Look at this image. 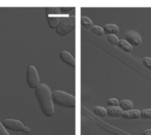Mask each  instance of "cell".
I'll list each match as a JSON object with an SVG mask.
<instances>
[{
    "label": "cell",
    "instance_id": "cell-16",
    "mask_svg": "<svg viewBox=\"0 0 151 135\" xmlns=\"http://www.w3.org/2000/svg\"><path fill=\"white\" fill-rule=\"evenodd\" d=\"M93 113L95 114L97 117H104L105 116L107 115V109H105L103 107H95L93 109Z\"/></svg>",
    "mask_w": 151,
    "mask_h": 135
},
{
    "label": "cell",
    "instance_id": "cell-12",
    "mask_svg": "<svg viewBox=\"0 0 151 135\" xmlns=\"http://www.w3.org/2000/svg\"><path fill=\"white\" fill-rule=\"evenodd\" d=\"M119 107L125 112V111L132 110L133 108V103H132L131 101H129V100H124V101H122L121 103H119Z\"/></svg>",
    "mask_w": 151,
    "mask_h": 135
},
{
    "label": "cell",
    "instance_id": "cell-9",
    "mask_svg": "<svg viewBox=\"0 0 151 135\" xmlns=\"http://www.w3.org/2000/svg\"><path fill=\"white\" fill-rule=\"evenodd\" d=\"M122 117L124 119H137L141 117V111L137 110V109L125 111V112H123Z\"/></svg>",
    "mask_w": 151,
    "mask_h": 135
},
{
    "label": "cell",
    "instance_id": "cell-11",
    "mask_svg": "<svg viewBox=\"0 0 151 135\" xmlns=\"http://www.w3.org/2000/svg\"><path fill=\"white\" fill-rule=\"evenodd\" d=\"M103 30H104V34H107V35H110V34H117L119 31L118 27L116 26V25L113 24H109V25H106V26L103 27Z\"/></svg>",
    "mask_w": 151,
    "mask_h": 135
},
{
    "label": "cell",
    "instance_id": "cell-13",
    "mask_svg": "<svg viewBox=\"0 0 151 135\" xmlns=\"http://www.w3.org/2000/svg\"><path fill=\"white\" fill-rule=\"evenodd\" d=\"M117 46H118V48L120 49V50H122V51H125V52L130 53L132 51V46L129 44L126 41H124V40L119 41Z\"/></svg>",
    "mask_w": 151,
    "mask_h": 135
},
{
    "label": "cell",
    "instance_id": "cell-5",
    "mask_svg": "<svg viewBox=\"0 0 151 135\" xmlns=\"http://www.w3.org/2000/svg\"><path fill=\"white\" fill-rule=\"evenodd\" d=\"M3 125L6 129H10L11 131L19 132V131H23L24 129V125L19 120L16 119H4L3 120Z\"/></svg>",
    "mask_w": 151,
    "mask_h": 135
},
{
    "label": "cell",
    "instance_id": "cell-25",
    "mask_svg": "<svg viewBox=\"0 0 151 135\" xmlns=\"http://www.w3.org/2000/svg\"><path fill=\"white\" fill-rule=\"evenodd\" d=\"M142 135H151V129L146 130L145 132H143V134Z\"/></svg>",
    "mask_w": 151,
    "mask_h": 135
},
{
    "label": "cell",
    "instance_id": "cell-19",
    "mask_svg": "<svg viewBox=\"0 0 151 135\" xmlns=\"http://www.w3.org/2000/svg\"><path fill=\"white\" fill-rule=\"evenodd\" d=\"M141 117L142 119H151V109H143L141 111Z\"/></svg>",
    "mask_w": 151,
    "mask_h": 135
},
{
    "label": "cell",
    "instance_id": "cell-14",
    "mask_svg": "<svg viewBox=\"0 0 151 135\" xmlns=\"http://www.w3.org/2000/svg\"><path fill=\"white\" fill-rule=\"evenodd\" d=\"M81 25L82 27L85 29H91L92 27V20L87 17H82L81 18Z\"/></svg>",
    "mask_w": 151,
    "mask_h": 135
},
{
    "label": "cell",
    "instance_id": "cell-10",
    "mask_svg": "<svg viewBox=\"0 0 151 135\" xmlns=\"http://www.w3.org/2000/svg\"><path fill=\"white\" fill-rule=\"evenodd\" d=\"M124 111L121 109L120 107H109L107 109V115L112 117H122Z\"/></svg>",
    "mask_w": 151,
    "mask_h": 135
},
{
    "label": "cell",
    "instance_id": "cell-24",
    "mask_svg": "<svg viewBox=\"0 0 151 135\" xmlns=\"http://www.w3.org/2000/svg\"><path fill=\"white\" fill-rule=\"evenodd\" d=\"M23 133H30V129H29V127H28V126H24V129H23Z\"/></svg>",
    "mask_w": 151,
    "mask_h": 135
},
{
    "label": "cell",
    "instance_id": "cell-21",
    "mask_svg": "<svg viewBox=\"0 0 151 135\" xmlns=\"http://www.w3.org/2000/svg\"><path fill=\"white\" fill-rule=\"evenodd\" d=\"M142 64L148 70L151 71V58H149V57H145V58H143Z\"/></svg>",
    "mask_w": 151,
    "mask_h": 135
},
{
    "label": "cell",
    "instance_id": "cell-2",
    "mask_svg": "<svg viewBox=\"0 0 151 135\" xmlns=\"http://www.w3.org/2000/svg\"><path fill=\"white\" fill-rule=\"evenodd\" d=\"M53 103L54 104L64 108H75L76 98L75 96L65 93L63 91H54L52 93Z\"/></svg>",
    "mask_w": 151,
    "mask_h": 135
},
{
    "label": "cell",
    "instance_id": "cell-8",
    "mask_svg": "<svg viewBox=\"0 0 151 135\" xmlns=\"http://www.w3.org/2000/svg\"><path fill=\"white\" fill-rule=\"evenodd\" d=\"M68 17V15L64 16V15H60V16H47V22L48 25L50 26L51 28H55L58 27L61 20Z\"/></svg>",
    "mask_w": 151,
    "mask_h": 135
},
{
    "label": "cell",
    "instance_id": "cell-17",
    "mask_svg": "<svg viewBox=\"0 0 151 135\" xmlns=\"http://www.w3.org/2000/svg\"><path fill=\"white\" fill-rule=\"evenodd\" d=\"M91 32L92 34H96V35H98V36H101L104 34V30H103V28L100 27L99 26H93L92 28H91Z\"/></svg>",
    "mask_w": 151,
    "mask_h": 135
},
{
    "label": "cell",
    "instance_id": "cell-22",
    "mask_svg": "<svg viewBox=\"0 0 151 135\" xmlns=\"http://www.w3.org/2000/svg\"><path fill=\"white\" fill-rule=\"evenodd\" d=\"M0 135H9V133L6 132L5 128L1 122H0Z\"/></svg>",
    "mask_w": 151,
    "mask_h": 135
},
{
    "label": "cell",
    "instance_id": "cell-23",
    "mask_svg": "<svg viewBox=\"0 0 151 135\" xmlns=\"http://www.w3.org/2000/svg\"><path fill=\"white\" fill-rule=\"evenodd\" d=\"M60 9H61V12H67L71 11L73 8H72V7H61V8H60Z\"/></svg>",
    "mask_w": 151,
    "mask_h": 135
},
{
    "label": "cell",
    "instance_id": "cell-18",
    "mask_svg": "<svg viewBox=\"0 0 151 135\" xmlns=\"http://www.w3.org/2000/svg\"><path fill=\"white\" fill-rule=\"evenodd\" d=\"M107 40H108V42L109 43V44L113 45V46H116V45L118 44L119 42V40L118 38L116 37V35H115V34H110V35H108V37H107Z\"/></svg>",
    "mask_w": 151,
    "mask_h": 135
},
{
    "label": "cell",
    "instance_id": "cell-15",
    "mask_svg": "<svg viewBox=\"0 0 151 135\" xmlns=\"http://www.w3.org/2000/svg\"><path fill=\"white\" fill-rule=\"evenodd\" d=\"M45 12L48 16H55L58 14L61 13V9L58 8V7H46L45 8Z\"/></svg>",
    "mask_w": 151,
    "mask_h": 135
},
{
    "label": "cell",
    "instance_id": "cell-20",
    "mask_svg": "<svg viewBox=\"0 0 151 135\" xmlns=\"http://www.w3.org/2000/svg\"><path fill=\"white\" fill-rule=\"evenodd\" d=\"M108 105L109 107H118L119 102L116 100V98H109L107 102Z\"/></svg>",
    "mask_w": 151,
    "mask_h": 135
},
{
    "label": "cell",
    "instance_id": "cell-3",
    "mask_svg": "<svg viewBox=\"0 0 151 135\" xmlns=\"http://www.w3.org/2000/svg\"><path fill=\"white\" fill-rule=\"evenodd\" d=\"M76 27V17L73 15L66 17L61 20L56 27V33L60 36H65L69 34Z\"/></svg>",
    "mask_w": 151,
    "mask_h": 135
},
{
    "label": "cell",
    "instance_id": "cell-1",
    "mask_svg": "<svg viewBox=\"0 0 151 135\" xmlns=\"http://www.w3.org/2000/svg\"><path fill=\"white\" fill-rule=\"evenodd\" d=\"M35 95L44 115L52 117L54 113V107L49 87L45 84H40L35 89Z\"/></svg>",
    "mask_w": 151,
    "mask_h": 135
},
{
    "label": "cell",
    "instance_id": "cell-6",
    "mask_svg": "<svg viewBox=\"0 0 151 135\" xmlns=\"http://www.w3.org/2000/svg\"><path fill=\"white\" fill-rule=\"evenodd\" d=\"M125 39H126V42H128L131 46H139L141 42V35H140L138 33L133 32V31L127 33Z\"/></svg>",
    "mask_w": 151,
    "mask_h": 135
},
{
    "label": "cell",
    "instance_id": "cell-4",
    "mask_svg": "<svg viewBox=\"0 0 151 135\" xmlns=\"http://www.w3.org/2000/svg\"><path fill=\"white\" fill-rule=\"evenodd\" d=\"M27 83L30 88L35 89L40 85L38 73L34 65H29L27 69Z\"/></svg>",
    "mask_w": 151,
    "mask_h": 135
},
{
    "label": "cell",
    "instance_id": "cell-7",
    "mask_svg": "<svg viewBox=\"0 0 151 135\" xmlns=\"http://www.w3.org/2000/svg\"><path fill=\"white\" fill-rule=\"evenodd\" d=\"M60 58L61 59V61H63L65 64H67L68 65L70 66L76 67V59L74 58V56H72L70 53H69L66 51H62L60 53Z\"/></svg>",
    "mask_w": 151,
    "mask_h": 135
}]
</instances>
